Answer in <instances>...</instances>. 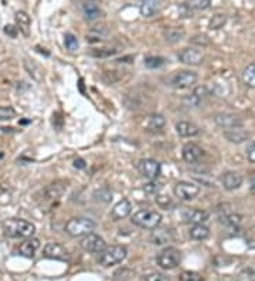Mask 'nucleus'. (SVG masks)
Masks as SVG:
<instances>
[{
  "mask_svg": "<svg viewBox=\"0 0 255 281\" xmlns=\"http://www.w3.org/2000/svg\"><path fill=\"white\" fill-rule=\"evenodd\" d=\"M128 250L122 244H115V246H109L105 247L98 256V262L101 266L104 267H111V266H117L119 263H122L126 259Z\"/></svg>",
  "mask_w": 255,
  "mask_h": 281,
  "instance_id": "obj_3",
  "label": "nucleus"
},
{
  "mask_svg": "<svg viewBox=\"0 0 255 281\" xmlns=\"http://www.w3.org/2000/svg\"><path fill=\"white\" fill-rule=\"evenodd\" d=\"M164 124H166V121H164L163 115H159V114L152 115L149 119V126L153 130H160V128H163Z\"/></svg>",
  "mask_w": 255,
  "mask_h": 281,
  "instance_id": "obj_34",
  "label": "nucleus"
},
{
  "mask_svg": "<svg viewBox=\"0 0 255 281\" xmlns=\"http://www.w3.org/2000/svg\"><path fill=\"white\" fill-rule=\"evenodd\" d=\"M214 122L218 126H221L224 130H230V128H237V126H242V119L237 117L234 114H217L214 117Z\"/></svg>",
  "mask_w": 255,
  "mask_h": 281,
  "instance_id": "obj_13",
  "label": "nucleus"
},
{
  "mask_svg": "<svg viewBox=\"0 0 255 281\" xmlns=\"http://www.w3.org/2000/svg\"><path fill=\"white\" fill-rule=\"evenodd\" d=\"M74 166H75V168H81V169H82V168H85V162L82 161V159H75Z\"/></svg>",
  "mask_w": 255,
  "mask_h": 281,
  "instance_id": "obj_45",
  "label": "nucleus"
},
{
  "mask_svg": "<svg viewBox=\"0 0 255 281\" xmlns=\"http://www.w3.org/2000/svg\"><path fill=\"white\" fill-rule=\"evenodd\" d=\"M64 44H66V47L70 52H75L78 48V40H77V37L74 34L67 33L64 36Z\"/></svg>",
  "mask_w": 255,
  "mask_h": 281,
  "instance_id": "obj_32",
  "label": "nucleus"
},
{
  "mask_svg": "<svg viewBox=\"0 0 255 281\" xmlns=\"http://www.w3.org/2000/svg\"><path fill=\"white\" fill-rule=\"evenodd\" d=\"M182 217L186 223H191V224H202L209 219V213L204 210L199 209H184L182 212Z\"/></svg>",
  "mask_w": 255,
  "mask_h": 281,
  "instance_id": "obj_15",
  "label": "nucleus"
},
{
  "mask_svg": "<svg viewBox=\"0 0 255 281\" xmlns=\"http://www.w3.org/2000/svg\"><path fill=\"white\" fill-rule=\"evenodd\" d=\"M79 244H81V247L85 251H88V253H98V254L106 247V243H105L104 239L99 235H97V233H92V232L90 235L84 236L81 239Z\"/></svg>",
  "mask_w": 255,
  "mask_h": 281,
  "instance_id": "obj_6",
  "label": "nucleus"
},
{
  "mask_svg": "<svg viewBox=\"0 0 255 281\" xmlns=\"http://www.w3.org/2000/svg\"><path fill=\"white\" fill-rule=\"evenodd\" d=\"M115 53H117V50H114V48H101V50L91 52V56H94V57H109Z\"/></svg>",
  "mask_w": 255,
  "mask_h": 281,
  "instance_id": "obj_40",
  "label": "nucleus"
},
{
  "mask_svg": "<svg viewBox=\"0 0 255 281\" xmlns=\"http://www.w3.org/2000/svg\"><path fill=\"white\" fill-rule=\"evenodd\" d=\"M164 64V59L162 57H148V59L145 60V66L149 67V68H159L160 66H163Z\"/></svg>",
  "mask_w": 255,
  "mask_h": 281,
  "instance_id": "obj_36",
  "label": "nucleus"
},
{
  "mask_svg": "<svg viewBox=\"0 0 255 281\" xmlns=\"http://www.w3.org/2000/svg\"><path fill=\"white\" fill-rule=\"evenodd\" d=\"M3 232L10 239H32L36 226L24 219H7L3 222Z\"/></svg>",
  "mask_w": 255,
  "mask_h": 281,
  "instance_id": "obj_1",
  "label": "nucleus"
},
{
  "mask_svg": "<svg viewBox=\"0 0 255 281\" xmlns=\"http://www.w3.org/2000/svg\"><path fill=\"white\" fill-rule=\"evenodd\" d=\"M182 155L183 159L187 164H196L202 158L204 157V150L196 144H186L182 149Z\"/></svg>",
  "mask_w": 255,
  "mask_h": 281,
  "instance_id": "obj_12",
  "label": "nucleus"
},
{
  "mask_svg": "<svg viewBox=\"0 0 255 281\" xmlns=\"http://www.w3.org/2000/svg\"><path fill=\"white\" fill-rule=\"evenodd\" d=\"M132 223L139 226L140 229L155 230L162 223V215L153 209H140L132 216Z\"/></svg>",
  "mask_w": 255,
  "mask_h": 281,
  "instance_id": "obj_2",
  "label": "nucleus"
},
{
  "mask_svg": "<svg viewBox=\"0 0 255 281\" xmlns=\"http://www.w3.org/2000/svg\"><path fill=\"white\" fill-rule=\"evenodd\" d=\"M249 137L248 131H245L242 126H237V128H230V130H224V138L230 141L231 144H242L244 141H247Z\"/></svg>",
  "mask_w": 255,
  "mask_h": 281,
  "instance_id": "obj_16",
  "label": "nucleus"
},
{
  "mask_svg": "<svg viewBox=\"0 0 255 281\" xmlns=\"http://www.w3.org/2000/svg\"><path fill=\"white\" fill-rule=\"evenodd\" d=\"M67 190V182L64 181H57V182L48 185L46 189H44V193H46L47 199H59L61 197Z\"/></svg>",
  "mask_w": 255,
  "mask_h": 281,
  "instance_id": "obj_20",
  "label": "nucleus"
},
{
  "mask_svg": "<svg viewBox=\"0 0 255 281\" xmlns=\"http://www.w3.org/2000/svg\"><path fill=\"white\" fill-rule=\"evenodd\" d=\"M173 240V236L170 233L169 230L155 229L152 232L151 235V242L155 244V246H163V244H167L169 242Z\"/></svg>",
  "mask_w": 255,
  "mask_h": 281,
  "instance_id": "obj_22",
  "label": "nucleus"
},
{
  "mask_svg": "<svg viewBox=\"0 0 255 281\" xmlns=\"http://www.w3.org/2000/svg\"><path fill=\"white\" fill-rule=\"evenodd\" d=\"M39 247H40L39 240L32 237V239H27L26 242H23L21 244H20L19 253L23 256V257H26V259H33Z\"/></svg>",
  "mask_w": 255,
  "mask_h": 281,
  "instance_id": "obj_21",
  "label": "nucleus"
},
{
  "mask_svg": "<svg viewBox=\"0 0 255 281\" xmlns=\"http://www.w3.org/2000/svg\"><path fill=\"white\" fill-rule=\"evenodd\" d=\"M242 81L248 87H251V88H255V63H251V64H248L244 68Z\"/></svg>",
  "mask_w": 255,
  "mask_h": 281,
  "instance_id": "obj_28",
  "label": "nucleus"
},
{
  "mask_svg": "<svg viewBox=\"0 0 255 281\" xmlns=\"http://www.w3.org/2000/svg\"><path fill=\"white\" fill-rule=\"evenodd\" d=\"M184 34H186V32L182 27H169L163 32V37L169 43H177V41L183 39Z\"/></svg>",
  "mask_w": 255,
  "mask_h": 281,
  "instance_id": "obj_23",
  "label": "nucleus"
},
{
  "mask_svg": "<svg viewBox=\"0 0 255 281\" xmlns=\"http://www.w3.org/2000/svg\"><path fill=\"white\" fill-rule=\"evenodd\" d=\"M82 13H84L87 20H95L101 16V9L97 5H94V3L85 2L84 5H82Z\"/></svg>",
  "mask_w": 255,
  "mask_h": 281,
  "instance_id": "obj_26",
  "label": "nucleus"
},
{
  "mask_svg": "<svg viewBox=\"0 0 255 281\" xmlns=\"http://www.w3.org/2000/svg\"><path fill=\"white\" fill-rule=\"evenodd\" d=\"M173 190H175L176 197H179L180 200H184V202L193 200L200 193V188L196 183L191 182H177Z\"/></svg>",
  "mask_w": 255,
  "mask_h": 281,
  "instance_id": "obj_7",
  "label": "nucleus"
},
{
  "mask_svg": "<svg viewBox=\"0 0 255 281\" xmlns=\"http://www.w3.org/2000/svg\"><path fill=\"white\" fill-rule=\"evenodd\" d=\"M84 2H88V3H92V2H97V0H84Z\"/></svg>",
  "mask_w": 255,
  "mask_h": 281,
  "instance_id": "obj_46",
  "label": "nucleus"
},
{
  "mask_svg": "<svg viewBox=\"0 0 255 281\" xmlns=\"http://www.w3.org/2000/svg\"><path fill=\"white\" fill-rule=\"evenodd\" d=\"M179 281H204V278L203 275L194 273V271H183L179 275Z\"/></svg>",
  "mask_w": 255,
  "mask_h": 281,
  "instance_id": "obj_33",
  "label": "nucleus"
},
{
  "mask_svg": "<svg viewBox=\"0 0 255 281\" xmlns=\"http://www.w3.org/2000/svg\"><path fill=\"white\" fill-rule=\"evenodd\" d=\"M16 21H17V26H19L20 32L24 34V36H29L30 34V26H32L30 16L26 12H17L16 13Z\"/></svg>",
  "mask_w": 255,
  "mask_h": 281,
  "instance_id": "obj_24",
  "label": "nucleus"
},
{
  "mask_svg": "<svg viewBox=\"0 0 255 281\" xmlns=\"http://www.w3.org/2000/svg\"><path fill=\"white\" fill-rule=\"evenodd\" d=\"M225 23H227V16L225 14H214L210 20L209 27L211 30H218V29L224 27Z\"/></svg>",
  "mask_w": 255,
  "mask_h": 281,
  "instance_id": "obj_30",
  "label": "nucleus"
},
{
  "mask_svg": "<svg viewBox=\"0 0 255 281\" xmlns=\"http://www.w3.org/2000/svg\"><path fill=\"white\" fill-rule=\"evenodd\" d=\"M242 176L238 173V172H234V170H230V172H225L222 173L221 176V183L224 186V189L227 190H237L242 185Z\"/></svg>",
  "mask_w": 255,
  "mask_h": 281,
  "instance_id": "obj_14",
  "label": "nucleus"
},
{
  "mask_svg": "<svg viewBox=\"0 0 255 281\" xmlns=\"http://www.w3.org/2000/svg\"><path fill=\"white\" fill-rule=\"evenodd\" d=\"M137 170L139 173L145 176L146 179H151V181H156L159 175H160V164L155 161V159H142L139 161L137 164Z\"/></svg>",
  "mask_w": 255,
  "mask_h": 281,
  "instance_id": "obj_8",
  "label": "nucleus"
},
{
  "mask_svg": "<svg viewBox=\"0 0 255 281\" xmlns=\"http://www.w3.org/2000/svg\"><path fill=\"white\" fill-rule=\"evenodd\" d=\"M106 34L108 32L105 30L104 27H95V29H92L90 33L87 34V40L90 41V43H99V41H102L106 37Z\"/></svg>",
  "mask_w": 255,
  "mask_h": 281,
  "instance_id": "obj_29",
  "label": "nucleus"
},
{
  "mask_svg": "<svg viewBox=\"0 0 255 281\" xmlns=\"http://www.w3.org/2000/svg\"><path fill=\"white\" fill-rule=\"evenodd\" d=\"M16 115L13 107H0V121L12 119Z\"/></svg>",
  "mask_w": 255,
  "mask_h": 281,
  "instance_id": "obj_35",
  "label": "nucleus"
},
{
  "mask_svg": "<svg viewBox=\"0 0 255 281\" xmlns=\"http://www.w3.org/2000/svg\"><path fill=\"white\" fill-rule=\"evenodd\" d=\"M190 43L191 44H196V46L200 47H206L210 44V40L209 37H206V36H202V34H199V36H194V37H191L190 39Z\"/></svg>",
  "mask_w": 255,
  "mask_h": 281,
  "instance_id": "obj_38",
  "label": "nucleus"
},
{
  "mask_svg": "<svg viewBox=\"0 0 255 281\" xmlns=\"http://www.w3.org/2000/svg\"><path fill=\"white\" fill-rule=\"evenodd\" d=\"M95 229V223L87 217H74L66 224V233L71 237H84Z\"/></svg>",
  "mask_w": 255,
  "mask_h": 281,
  "instance_id": "obj_4",
  "label": "nucleus"
},
{
  "mask_svg": "<svg viewBox=\"0 0 255 281\" xmlns=\"http://www.w3.org/2000/svg\"><path fill=\"white\" fill-rule=\"evenodd\" d=\"M184 6L189 10H194V12L207 10L211 6V0H186Z\"/></svg>",
  "mask_w": 255,
  "mask_h": 281,
  "instance_id": "obj_27",
  "label": "nucleus"
},
{
  "mask_svg": "<svg viewBox=\"0 0 255 281\" xmlns=\"http://www.w3.org/2000/svg\"><path fill=\"white\" fill-rule=\"evenodd\" d=\"M176 131L180 137L193 138L200 134V128L196 124L189 122V121H180L176 124Z\"/></svg>",
  "mask_w": 255,
  "mask_h": 281,
  "instance_id": "obj_18",
  "label": "nucleus"
},
{
  "mask_svg": "<svg viewBox=\"0 0 255 281\" xmlns=\"http://www.w3.org/2000/svg\"><path fill=\"white\" fill-rule=\"evenodd\" d=\"M43 254L47 259H51V260H61V262H66L68 260V251L63 247L60 243H47L44 248H43Z\"/></svg>",
  "mask_w": 255,
  "mask_h": 281,
  "instance_id": "obj_10",
  "label": "nucleus"
},
{
  "mask_svg": "<svg viewBox=\"0 0 255 281\" xmlns=\"http://www.w3.org/2000/svg\"><path fill=\"white\" fill-rule=\"evenodd\" d=\"M132 212V205L128 199H122L121 202H118L114 209L111 210V217L114 220H122L125 217L131 215Z\"/></svg>",
  "mask_w": 255,
  "mask_h": 281,
  "instance_id": "obj_17",
  "label": "nucleus"
},
{
  "mask_svg": "<svg viewBox=\"0 0 255 281\" xmlns=\"http://www.w3.org/2000/svg\"><path fill=\"white\" fill-rule=\"evenodd\" d=\"M142 281H170V278L163 273H149L142 277Z\"/></svg>",
  "mask_w": 255,
  "mask_h": 281,
  "instance_id": "obj_37",
  "label": "nucleus"
},
{
  "mask_svg": "<svg viewBox=\"0 0 255 281\" xmlns=\"http://www.w3.org/2000/svg\"><path fill=\"white\" fill-rule=\"evenodd\" d=\"M160 189H162V185L157 182H151L145 186V192L149 193V195H157L160 192Z\"/></svg>",
  "mask_w": 255,
  "mask_h": 281,
  "instance_id": "obj_39",
  "label": "nucleus"
},
{
  "mask_svg": "<svg viewBox=\"0 0 255 281\" xmlns=\"http://www.w3.org/2000/svg\"><path fill=\"white\" fill-rule=\"evenodd\" d=\"M2 197H6L7 200L10 202V193L5 186H0V203H5V199H2Z\"/></svg>",
  "mask_w": 255,
  "mask_h": 281,
  "instance_id": "obj_42",
  "label": "nucleus"
},
{
  "mask_svg": "<svg viewBox=\"0 0 255 281\" xmlns=\"http://www.w3.org/2000/svg\"><path fill=\"white\" fill-rule=\"evenodd\" d=\"M245 155H247V159H248L251 164H255V142L254 144H249L247 146Z\"/></svg>",
  "mask_w": 255,
  "mask_h": 281,
  "instance_id": "obj_41",
  "label": "nucleus"
},
{
  "mask_svg": "<svg viewBox=\"0 0 255 281\" xmlns=\"http://www.w3.org/2000/svg\"><path fill=\"white\" fill-rule=\"evenodd\" d=\"M156 262L163 270H173L182 263V253L176 247L164 248L156 257Z\"/></svg>",
  "mask_w": 255,
  "mask_h": 281,
  "instance_id": "obj_5",
  "label": "nucleus"
},
{
  "mask_svg": "<svg viewBox=\"0 0 255 281\" xmlns=\"http://www.w3.org/2000/svg\"><path fill=\"white\" fill-rule=\"evenodd\" d=\"M156 202L159 203L160 206H163V208H167V205L170 203V199H169V196H157Z\"/></svg>",
  "mask_w": 255,
  "mask_h": 281,
  "instance_id": "obj_43",
  "label": "nucleus"
},
{
  "mask_svg": "<svg viewBox=\"0 0 255 281\" xmlns=\"http://www.w3.org/2000/svg\"><path fill=\"white\" fill-rule=\"evenodd\" d=\"M241 216L240 215H234V213H227L221 217L222 223L225 226H231V227H237L240 223H241Z\"/></svg>",
  "mask_w": 255,
  "mask_h": 281,
  "instance_id": "obj_31",
  "label": "nucleus"
},
{
  "mask_svg": "<svg viewBox=\"0 0 255 281\" xmlns=\"http://www.w3.org/2000/svg\"><path fill=\"white\" fill-rule=\"evenodd\" d=\"M160 7H162L160 0H142L139 10L144 17H153L155 14L159 13Z\"/></svg>",
  "mask_w": 255,
  "mask_h": 281,
  "instance_id": "obj_19",
  "label": "nucleus"
},
{
  "mask_svg": "<svg viewBox=\"0 0 255 281\" xmlns=\"http://www.w3.org/2000/svg\"><path fill=\"white\" fill-rule=\"evenodd\" d=\"M197 74L189 70H183V71H177L173 77H172V85L176 88H189L191 85L196 84Z\"/></svg>",
  "mask_w": 255,
  "mask_h": 281,
  "instance_id": "obj_9",
  "label": "nucleus"
},
{
  "mask_svg": "<svg viewBox=\"0 0 255 281\" xmlns=\"http://www.w3.org/2000/svg\"><path fill=\"white\" fill-rule=\"evenodd\" d=\"M190 237L194 239V240H206L210 236V229L207 226L202 224H194L191 229H190Z\"/></svg>",
  "mask_w": 255,
  "mask_h": 281,
  "instance_id": "obj_25",
  "label": "nucleus"
},
{
  "mask_svg": "<svg viewBox=\"0 0 255 281\" xmlns=\"http://www.w3.org/2000/svg\"><path fill=\"white\" fill-rule=\"evenodd\" d=\"M177 57L182 63L189 64V66H200L204 60L203 53L200 50H196V48H183L177 54Z\"/></svg>",
  "mask_w": 255,
  "mask_h": 281,
  "instance_id": "obj_11",
  "label": "nucleus"
},
{
  "mask_svg": "<svg viewBox=\"0 0 255 281\" xmlns=\"http://www.w3.org/2000/svg\"><path fill=\"white\" fill-rule=\"evenodd\" d=\"M5 32H6V34H10L12 37H16L17 36V29L14 26H6V29H5Z\"/></svg>",
  "mask_w": 255,
  "mask_h": 281,
  "instance_id": "obj_44",
  "label": "nucleus"
}]
</instances>
